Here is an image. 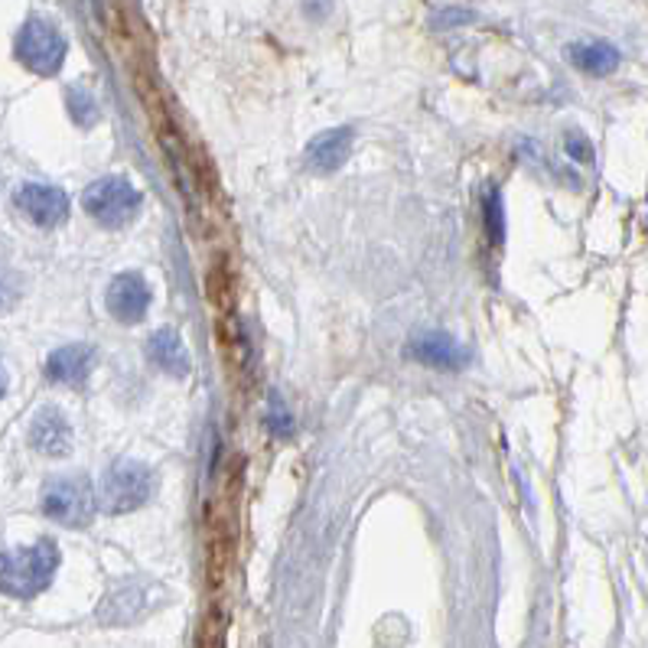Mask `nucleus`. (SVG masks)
Wrapping results in <instances>:
<instances>
[{
	"label": "nucleus",
	"instance_id": "nucleus-1",
	"mask_svg": "<svg viewBox=\"0 0 648 648\" xmlns=\"http://www.w3.org/2000/svg\"><path fill=\"white\" fill-rule=\"evenodd\" d=\"M55 568H59V548L46 538L36 541L33 548L3 551L0 554V590L16 600H29L49 587Z\"/></svg>",
	"mask_w": 648,
	"mask_h": 648
},
{
	"label": "nucleus",
	"instance_id": "nucleus-2",
	"mask_svg": "<svg viewBox=\"0 0 648 648\" xmlns=\"http://www.w3.org/2000/svg\"><path fill=\"white\" fill-rule=\"evenodd\" d=\"M153 496V473L137 460H117L98 486V506L111 515L140 509Z\"/></svg>",
	"mask_w": 648,
	"mask_h": 648
},
{
	"label": "nucleus",
	"instance_id": "nucleus-3",
	"mask_svg": "<svg viewBox=\"0 0 648 648\" xmlns=\"http://www.w3.org/2000/svg\"><path fill=\"white\" fill-rule=\"evenodd\" d=\"M82 205L98 225L121 228V225H127L137 215L140 192L124 176H101L82 192Z\"/></svg>",
	"mask_w": 648,
	"mask_h": 648
},
{
	"label": "nucleus",
	"instance_id": "nucleus-4",
	"mask_svg": "<svg viewBox=\"0 0 648 648\" xmlns=\"http://www.w3.org/2000/svg\"><path fill=\"white\" fill-rule=\"evenodd\" d=\"M16 59L36 75H55L65 62V36L49 20H26L16 33Z\"/></svg>",
	"mask_w": 648,
	"mask_h": 648
},
{
	"label": "nucleus",
	"instance_id": "nucleus-5",
	"mask_svg": "<svg viewBox=\"0 0 648 648\" xmlns=\"http://www.w3.org/2000/svg\"><path fill=\"white\" fill-rule=\"evenodd\" d=\"M91 512H95V499H91V489L85 479L78 476H59V479H49L46 489H42V515L55 525H65V528H82L91 522Z\"/></svg>",
	"mask_w": 648,
	"mask_h": 648
},
{
	"label": "nucleus",
	"instance_id": "nucleus-6",
	"mask_svg": "<svg viewBox=\"0 0 648 648\" xmlns=\"http://www.w3.org/2000/svg\"><path fill=\"white\" fill-rule=\"evenodd\" d=\"M13 205L39 228H55L68 215V196L59 186H46V183H23L13 192Z\"/></svg>",
	"mask_w": 648,
	"mask_h": 648
},
{
	"label": "nucleus",
	"instance_id": "nucleus-7",
	"mask_svg": "<svg viewBox=\"0 0 648 648\" xmlns=\"http://www.w3.org/2000/svg\"><path fill=\"white\" fill-rule=\"evenodd\" d=\"M104 307L124 326L140 323L147 316V310H150V287H147V281L140 274H117L108 284Z\"/></svg>",
	"mask_w": 648,
	"mask_h": 648
},
{
	"label": "nucleus",
	"instance_id": "nucleus-8",
	"mask_svg": "<svg viewBox=\"0 0 648 648\" xmlns=\"http://www.w3.org/2000/svg\"><path fill=\"white\" fill-rule=\"evenodd\" d=\"M29 444H33V450H39L42 457H65V453L72 450V427H68L65 414L55 411V408H42V411L33 418Z\"/></svg>",
	"mask_w": 648,
	"mask_h": 648
},
{
	"label": "nucleus",
	"instance_id": "nucleus-9",
	"mask_svg": "<svg viewBox=\"0 0 648 648\" xmlns=\"http://www.w3.org/2000/svg\"><path fill=\"white\" fill-rule=\"evenodd\" d=\"M91 369H95V349L85 342L62 346L46 359V378L59 385H78L91 375Z\"/></svg>",
	"mask_w": 648,
	"mask_h": 648
},
{
	"label": "nucleus",
	"instance_id": "nucleus-10",
	"mask_svg": "<svg viewBox=\"0 0 648 648\" xmlns=\"http://www.w3.org/2000/svg\"><path fill=\"white\" fill-rule=\"evenodd\" d=\"M411 356H414L418 362L431 365V369H447V372L463 369V365L470 362L466 346H460V342H457L453 336H447V333H427V336L414 339V342H411Z\"/></svg>",
	"mask_w": 648,
	"mask_h": 648
},
{
	"label": "nucleus",
	"instance_id": "nucleus-11",
	"mask_svg": "<svg viewBox=\"0 0 648 648\" xmlns=\"http://www.w3.org/2000/svg\"><path fill=\"white\" fill-rule=\"evenodd\" d=\"M147 359H150L160 372H166V375H173V378L189 375L186 346H183L179 333L170 329V326H166V329H157V333L147 339Z\"/></svg>",
	"mask_w": 648,
	"mask_h": 648
},
{
	"label": "nucleus",
	"instance_id": "nucleus-12",
	"mask_svg": "<svg viewBox=\"0 0 648 648\" xmlns=\"http://www.w3.org/2000/svg\"><path fill=\"white\" fill-rule=\"evenodd\" d=\"M352 147V130L349 127H333L323 130L316 140H310L307 147V163L320 173H333L336 166H342V160L349 157Z\"/></svg>",
	"mask_w": 648,
	"mask_h": 648
},
{
	"label": "nucleus",
	"instance_id": "nucleus-13",
	"mask_svg": "<svg viewBox=\"0 0 648 648\" xmlns=\"http://www.w3.org/2000/svg\"><path fill=\"white\" fill-rule=\"evenodd\" d=\"M568 55L587 75H610L620 65V49L610 42H581V46H571Z\"/></svg>",
	"mask_w": 648,
	"mask_h": 648
},
{
	"label": "nucleus",
	"instance_id": "nucleus-14",
	"mask_svg": "<svg viewBox=\"0 0 648 648\" xmlns=\"http://www.w3.org/2000/svg\"><path fill=\"white\" fill-rule=\"evenodd\" d=\"M486 225H489V238L499 245L502 241V202L496 192L486 196Z\"/></svg>",
	"mask_w": 648,
	"mask_h": 648
},
{
	"label": "nucleus",
	"instance_id": "nucleus-15",
	"mask_svg": "<svg viewBox=\"0 0 648 648\" xmlns=\"http://www.w3.org/2000/svg\"><path fill=\"white\" fill-rule=\"evenodd\" d=\"M568 153H571V157H584L587 163L594 160V150H590V144L584 140V134H571V137H568Z\"/></svg>",
	"mask_w": 648,
	"mask_h": 648
},
{
	"label": "nucleus",
	"instance_id": "nucleus-16",
	"mask_svg": "<svg viewBox=\"0 0 648 648\" xmlns=\"http://www.w3.org/2000/svg\"><path fill=\"white\" fill-rule=\"evenodd\" d=\"M13 277L7 274V271H0V310H7L10 307V300H13Z\"/></svg>",
	"mask_w": 648,
	"mask_h": 648
},
{
	"label": "nucleus",
	"instance_id": "nucleus-17",
	"mask_svg": "<svg viewBox=\"0 0 648 648\" xmlns=\"http://www.w3.org/2000/svg\"><path fill=\"white\" fill-rule=\"evenodd\" d=\"M303 7H307V16H316V20H323V16L333 10V0H303Z\"/></svg>",
	"mask_w": 648,
	"mask_h": 648
},
{
	"label": "nucleus",
	"instance_id": "nucleus-18",
	"mask_svg": "<svg viewBox=\"0 0 648 648\" xmlns=\"http://www.w3.org/2000/svg\"><path fill=\"white\" fill-rule=\"evenodd\" d=\"M0 398H3V375H0Z\"/></svg>",
	"mask_w": 648,
	"mask_h": 648
}]
</instances>
